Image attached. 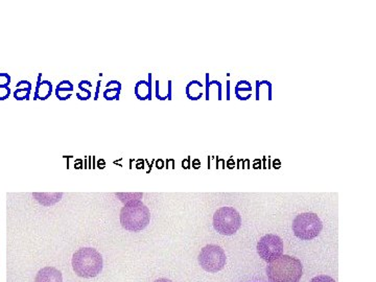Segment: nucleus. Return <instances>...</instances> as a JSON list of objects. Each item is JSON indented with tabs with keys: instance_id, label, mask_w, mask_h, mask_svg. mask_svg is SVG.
<instances>
[{
	"instance_id": "obj_1",
	"label": "nucleus",
	"mask_w": 376,
	"mask_h": 282,
	"mask_svg": "<svg viewBox=\"0 0 376 282\" xmlns=\"http://www.w3.org/2000/svg\"><path fill=\"white\" fill-rule=\"evenodd\" d=\"M303 274L301 262L290 255H281L269 262L267 275L271 282H299Z\"/></svg>"
},
{
	"instance_id": "obj_18",
	"label": "nucleus",
	"mask_w": 376,
	"mask_h": 282,
	"mask_svg": "<svg viewBox=\"0 0 376 282\" xmlns=\"http://www.w3.org/2000/svg\"><path fill=\"white\" fill-rule=\"evenodd\" d=\"M310 282H336V281L327 275H319V276L314 277Z\"/></svg>"
},
{
	"instance_id": "obj_15",
	"label": "nucleus",
	"mask_w": 376,
	"mask_h": 282,
	"mask_svg": "<svg viewBox=\"0 0 376 282\" xmlns=\"http://www.w3.org/2000/svg\"><path fill=\"white\" fill-rule=\"evenodd\" d=\"M121 93V90H117V89H106L103 95L106 100H119Z\"/></svg>"
},
{
	"instance_id": "obj_13",
	"label": "nucleus",
	"mask_w": 376,
	"mask_h": 282,
	"mask_svg": "<svg viewBox=\"0 0 376 282\" xmlns=\"http://www.w3.org/2000/svg\"><path fill=\"white\" fill-rule=\"evenodd\" d=\"M86 87H92V83L86 80L80 82L79 88L80 90H81V93H77V98H79L80 100H88L89 98H91V96H92L91 91L88 90Z\"/></svg>"
},
{
	"instance_id": "obj_22",
	"label": "nucleus",
	"mask_w": 376,
	"mask_h": 282,
	"mask_svg": "<svg viewBox=\"0 0 376 282\" xmlns=\"http://www.w3.org/2000/svg\"><path fill=\"white\" fill-rule=\"evenodd\" d=\"M99 89H101V81L97 82V90H95V100H99Z\"/></svg>"
},
{
	"instance_id": "obj_8",
	"label": "nucleus",
	"mask_w": 376,
	"mask_h": 282,
	"mask_svg": "<svg viewBox=\"0 0 376 282\" xmlns=\"http://www.w3.org/2000/svg\"><path fill=\"white\" fill-rule=\"evenodd\" d=\"M35 282H63L62 273L54 266H45L37 273Z\"/></svg>"
},
{
	"instance_id": "obj_11",
	"label": "nucleus",
	"mask_w": 376,
	"mask_h": 282,
	"mask_svg": "<svg viewBox=\"0 0 376 282\" xmlns=\"http://www.w3.org/2000/svg\"><path fill=\"white\" fill-rule=\"evenodd\" d=\"M73 93V85L71 81H62L56 88V96L60 100H67Z\"/></svg>"
},
{
	"instance_id": "obj_7",
	"label": "nucleus",
	"mask_w": 376,
	"mask_h": 282,
	"mask_svg": "<svg viewBox=\"0 0 376 282\" xmlns=\"http://www.w3.org/2000/svg\"><path fill=\"white\" fill-rule=\"evenodd\" d=\"M257 253L265 262H272L284 255V242L275 235H267L257 244Z\"/></svg>"
},
{
	"instance_id": "obj_12",
	"label": "nucleus",
	"mask_w": 376,
	"mask_h": 282,
	"mask_svg": "<svg viewBox=\"0 0 376 282\" xmlns=\"http://www.w3.org/2000/svg\"><path fill=\"white\" fill-rule=\"evenodd\" d=\"M186 96L190 100H198L203 96V85L199 81H191L186 88Z\"/></svg>"
},
{
	"instance_id": "obj_17",
	"label": "nucleus",
	"mask_w": 376,
	"mask_h": 282,
	"mask_svg": "<svg viewBox=\"0 0 376 282\" xmlns=\"http://www.w3.org/2000/svg\"><path fill=\"white\" fill-rule=\"evenodd\" d=\"M11 76L8 74H0V87H8Z\"/></svg>"
},
{
	"instance_id": "obj_4",
	"label": "nucleus",
	"mask_w": 376,
	"mask_h": 282,
	"mask_svg": "<svg viewBox=\"0 0 376 282\" xmlns=\"http://www.w3.org/2000/svg\"><path fill=\"white\" fill-rule=\"evenodd\" d=\"M323 224L320 218L314 212H305L296 216L293 222V233L302 240L317 237L322 231Z\"/></svg>"
},
{
	"instance_id": "obj_5",
	"label": "nucleus",
	"mask_w": 376,
	"mask_h": 282,
	"mask_svg": "<svg viewBox=\"0 0 376 282\" xmlns=\"http://www.w3.org/2000/svg\"><path fill=\"white\" fill-rule=\"evenodd\" d=\"M242 226L241 214L234 207H222L214 214V227L222 235H234Z\"/></svg>"
},
{
	"instance_id": "obj_16",
	"label": "nucleus",
	"mask_w": 376,
	"mask_h": 282,
	"mask_svg": "<svg viewBox=\"0 0 376 282\" xmlns=\"http://www.w3.org/2000/svg\"><path fill=\"white\" fill-rule=\"evenodd\" d=\"M245 93V91H252V86L251 84H250L249 82H247V81H241V82L238 83V85H236V93Z\"/></svg>"
},
{
	"instance_id": "obj_21",
	"label": "nucleus",
	"mask_w": 376,
	"mask_h": 282,
	"mask_svg": "<svg viewBox=\"0 0 376 282\" xmlns=\"http://www.w3.org/2000/svg\"><path fill=\"white\" fill-rule=\"evenodd\" d=\"M20 88H32V84L28 81H20L18 84L16 85V89Z\"/></svg>"
},
{
	"instance_id": "obj_14",
	"label": "nucleus",
	"mask_w": 376,
	"mask_h": 282,
	"mask_svg": "<svg viewBox=\"0 0 376 282\" xmlns=\"http://www.w3.org/2000/svg\"><path fill=\"white\" fill-rule=\"evenodd\" d=\"M30 90H32V88L16 89V90H15V93H14L15 100H30Z\"/></svg>"
},
{
	"instance_id": "obj_2",
	"label": "nucleus",
	"mask_w": 376,
	"mask_h": 282,
	"mask_svg": "<svg viewBox=\"0 0 376 282\" xmlns=\"http://www.w3.org/2000/svg\"><path fill=\"white\" fill-rule=\"evenodd\" d=\"M151 220L149 208L138 199L128 201L121 211V224L126 230L138 233L147 228Z\"/></svg>"
},
{
	"instance_id": "obj_9",
	"label": "nucleus",
	"mask_w": 376,
	"mask_h": 282,
	"mask_svg": "<svg viewBox=\"0 0 376 282\" xmlns=\"http://www.w3.org/2000/svg\"><path fill=\"white\" fill-rule=\"evenodd\" d=\"M134 94L139 100H152V74H149V81H139L134 87Z\"/></svg>"
},
{
	"instance_id": "obj_3",
	"label": "nucleus",
	"mask_w": 376,
	"mask_h": 282,
	"mask_svg": "<svg viewBox=\"0 0 376 282\" xmlns=\"http://www.w3.org/2000/svg\"><path fill=\"white\" fill-rule=\"evenodd\" d=\"M73 268L78 276L93 278L103 270V257L95 249H80L73 254Z\"/></svg>"
},
{
	"instance_id": "obj_10",
	"label": "nucleus",
	"mask_w": 376,
	"mask_h": 282,
	"mask_svg": "<svg viewBox=\"0 0 376 282\" xmlns=\"http://www.w3.org/2000/svg\"><path fill=\"white\" fill-rule=\"evenodd\" d=\"M53 93V84L49 81L41 80V74L38 76V82L35 90L34 100H47Z\"/></svg>"
},
{
	"instance_id": "obj_23",
	"label": "nucleus",
	"mask_w": 376,
	"mask_h": 282,
	"mask_svg": "<svg viewBox=\"0 0 376 282\" xmlns=\"http://www.w3.org/2000/svg\"><path fill=\"white\" fill-rule=\"evenodd\" d=\"M154 282H173V281H169V279H166V278H160V279H158V281H156Z\"/></svg>"
},
{
	"instance_id": "obj_19",
	"label": "nucleus",
	"mask_w": 376,
	"mask_h": 282,
	"mask_svg": "<svg viewBox=\"0 0 376 282\" xmlns=\"http://www.w3.org/2000/svg\"><path fill=\"white\" fill-rule=\"evenodd\" d=\"M10 95V87H0V100H6Z\"/></svg>"
},
{
	"instance_id": "obj_6",
	"label": "nucleus",
	"mask_w": 376,
	"mask_h": 282,
	"mask_svg": "<svg viewBox=\"0 0 376 282\" xmlns=\"http://www.w3.org/2000/svg\"><path fill=\"white\" fill-rule=\"evenodd\" d=\"M200 266L210 273H217L226 266V254L224 249L217 245H207L202 249L199 257Z\"/></svg>"
},
{
	"instance_id": "obj_20",
	"label": "nucleus",
	"mask_w": 376,
	"mask_h": 282,
	"mask_svg": "<svg viewBox=\"0 0 376 282\" xmlns=\"http://www.w3.org/2000/svg\"><path fill=\"white\" fill-rule=\"evenodd\" d=\"M106 88L107 89H117V90H121V84L119 81H110L106 85Z\"/></svg>"
}]
</instances>
